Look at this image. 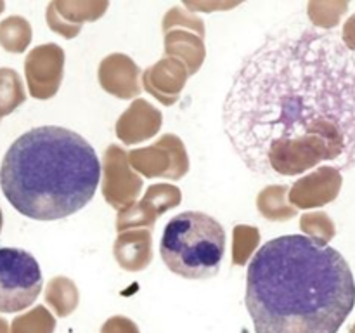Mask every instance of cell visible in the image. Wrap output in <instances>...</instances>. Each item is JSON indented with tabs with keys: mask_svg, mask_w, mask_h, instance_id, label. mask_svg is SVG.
Wrapping results in <instances>:
<instances>
[{
	"mask_svg": "<svg viewBox=\"0 0 355 333\" xmlns=\"http://www.w3.org/2000/svg\"><path fill=\"white\" fill-rule=\"evenodd\" d=\"M222 125L259 176L355 169V52L333 28L284 21L243 59Z\"/></svg>",
	"mask_w": 355,
	"mask_h": 333,
	"instance_id": "1",
	"label": "cell"
},
{
	"mask_svg": "<svg viewBox=\"0 0 355 333\" xmlns=\"http://www.w3.org/2000/svg\"><path fill=\"white\" fill-rule=\"evenodd\" d=\"M245 304L255 333H336L355 305L354 274L328 243L279 236L253 255Z\"/></svg>",
	"mask_w": 355,
	"mask_h": 333,
	"instance_id": "2",
	"label": "cell"
},
{
	"mask_svg": "<svg viewBox=\"0 0 355 333\" xmlns=\"http://www.w3.org/2000/svg\"><path fill=\"white\" fill-rule=\"evenodd\" d=\"M101 162L87 139L69 128L42 125L21 134L3 155L0 187L24 217L59 221L96 194Z\"/></svg>",
	"mask_w": 355,
	"mask_h": 333,
	"instance_id": "3",
	"label": "cell"
},
{
	"mask_svg": "<svg viewBox=\"0 0 355 333\" xmlns=\"http://www.w3.org/2000/svg\"><path fill=\"white\" fill-rule=\"evenodd\" d=\"M159 253L172 273L186 280H208L220 271L225 231L203 212H182L166 224Z\"/></svg>",
	"mask_w": 355,
	"mask_h": 333,
	"instance_id": "4",
	"label": "cell"
},
{
	"mask_svg": "<svg viewBox=\"0 0 355 333\" xmlns=\"http://www.w3.org/2000/svg\"><path fill=\"white\" fill-rule=\"evenodd\" d=\"M44 287L40 266L26 250L0 248V312L12 314L35 304Z\"/></svg>",
	"mask_w": 355,
	"mask_h": 333,
	"instance_id": "5",
	"label": "cell"
},
{
	"mask_svg": "<svg viewBox=\"0 0 355 333\" xmlns=\"http://www.w3.org/2000/svg\"><path fill=\"white\" fill-rule=\"evenodd\" d=\"M342 40L350 51L355 52V14L345 23L342 31Z\"/></svg>",
	"mask_w": 355,
	"mask_h": 333,
	"instance_id": "6",
	"label": "cell"
}]
</instances>
